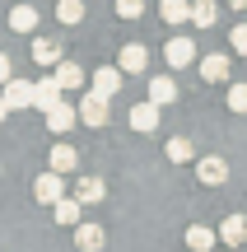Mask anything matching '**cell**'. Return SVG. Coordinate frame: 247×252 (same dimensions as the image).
I'll return each instance as SVG.
<instances>
[{"label":"cell","mask_w":247,"mask_h":252,"mask_svg":"<svg viewBox=\"0 0 247 252\" xmlns=\"http://www.w3.org/2000/svg\"><path fill=\"white\" fill-rule=\"evenodd\" d=\"M229 112L247 117V84H229Z\"/></svg>","instance_id":"obj_26"},{"label":"cell","mask_w":247,"mask_h":252,"mask_svg":"<svg viewBox=\"0 0 247 252\" xmlns=\"http://www.w3.org/2000/svg\"><path fill=\"white\" fill-rule=\"evenodd\" d=\"M75 196H80L84 206H98V201L108 196V182H103V178H80V187H75Z\"/></svg>","instance_id":"obj_16"},{"label":"cell","mask_w":247,"mask_h":252,"mask_svg":"<svg viewBox=\"0 0 247 252\" xmlns=\"http://www.w3.org/2000/svg\"><path fill=\"white\" fill-rule=\"evenodd\" d=\"M33 61L47 65V70L61 65V42H56V37H37V42H33Z\"/></svg>","instance_id":"obj_13"},{"label":"cell","mask_w":247,"mask_h":252,"mask_svg":"<svg viewBox=\"0 0 247 252\" xmlns=\"http://www.w3.org/2000/svg\"><path fill=\"white\" fill-rule=\"evenodd\" d=\"M52 163L56 173H75V163H80V150H75V145H52Z\"/></svg>","instance_id":"obj_17"},{"label":"cell","mask_w":247,"mask_h":252,"mask_svg":"<svg viewBox=\"0 0 247 252\" xmlns=\"http://www.w3.org/2000/svg\"><path fill=\"white\" fill-rule=\"evenodd\" d=\"M80 122H84V126H108V98H103L98 89L84 94V103H80Z\"/></svg>","instance_id":"obj_5"},{"label":"cell","mask_w":247,"mask_h":252,"mask_svg":"<svg viewBox=\"0 0 247 252\" xmlns=\"http://www.w3.org/2000/svg\"><path fill=\"white\" fill-rule=\"evenodd\" d=\"M215 19H220V5H215V0L192 5V24H196V28H215Z\"/></svg>","instance_id":"obj_24"},{"label":"cell","mask_w":247,"mask_h":252,"mask_svg":"<svg viewBox=\"0 0 247 252\" xmlns=\"http://www.w3.org/2000/svg\"><path fill=\"white\" fill-rule=\"evenodd\" d=\"M164 61H168V70H187V65L196 61V42L182 37V33L168 37V42H164Z\"/></svg>","instance_id":"obj_1"},{"label":"cell","mask_w":247,"mask_h":252,"mask_svg":"<svg viewBox=\"0 0 247 252\" xmlns=\"http://www.w3.org/2000/svg\"><path fill=\"white\" fill-rule=\"evenodd\" d=\"M52 210H56V224L75 229V224H80V210H84V201H80V196H61Z\"/></svg>","instance_id":"obj_15"},{"label":"cell","mask_w":247,"mask_h":252,"mask_svg":"<svg viewBox=\"0 0 247 252\" xmlns=\"http://www.w3.org/2000/svg\"><path fill=\"white\" fill-rule=\"evenodd\" d=\"M215 243H220L215 229H205V224H192V229H187V248H192V252H210Z\"/></svg>","instance_id":"obj_18"},{"label":"cell","mask_w":247,"mask_h":252,"mask_svg":"<svg viewBox=\"0 0 247 252\" xmlns=\"http://www.w3.org/2000/svg\"><path fill=\"white\" fill-rule=\"evenodd\" d=\"M220 243L224 248H243L247 243V215H229L220 224Z\"/></svg>","instance_id":"obj_10"},{"label":"cell","mask_w":247,"mask_h":252,"mask_svg":"<svg viewBox=\"0 0 247 252\" xmlns=\"http://www.w3.org/2000/svg\"><path fill=\"white\" fill-rule=\"evenodd\" d=\"M33 196L42 201V206H56V201L65 196V173H56V168H47L42 178L33 182Z\"/></svg>","instance_id":"obj_3"},{"label":"cell","mask_w":247,"mask_h":252,"mask_svg":"<svg viewBox=\"0 0 247 252\" xmlns=\"http://www.w3.org/2000/svg\"><path fill=\"white\" fill-rule=\"evenodd\" d=\"M5 117H9V103H5V98H0V122H5Z\"/></svg>","instance_id":"obj_30"},{"label":"cell","mask_w":247,"mask_h":252,"mask_svg":"<svg viewBox=\"0 0 247 252\" xmlns=\"http://www.w3.org/2000/svg\"><path fill=\"white\" fill-rule=\"evenodd\" d=\"M0 98L9 103V112H19V108H33V98H37V84H33V80H5V84H0Z\"/></svg>","instance_id":"obj_2"},{"label":"cell","mask_w":247,"mask_h":252,"mask_svg":"<svg viewBox=\"0 0 247 252\" xmlns=\"http://www.w3.org/2000/svg\"><path fill=\"white\" fill-rule=\"evenodd\" d=\"M103 243H108V234L98 224H84V220L75 224V248L80 252H103Z\"/></svg>","instance_id":"obj_9"},{"label":"cell","mask_w":247,"mask_h":252,"mask_svg":"<svg viewBox=\"0 0 247 252\" xmlns=\"http://www.w3.org/2000/svg\"><path fill=\"white\" fill-rule=\"evenodd\" d=\"M52 103H61V80H56V70L47 75V80H37V98H33V108H52Z\"/></svg>","instance_id":"obj_14"},{"label":"cell","mask_w":247,"mask_h":252,"mask_svg":"<svg viewBox=\"0 0 247 252\" xmlns=\"http://www.w3.org/2000/svg\"><path fill=\"white\" fill-rule=\"evenodd\" d=\"M52 70H56V80H61V89H84V80H89L75 61H61V65H52Z\"/></svg>","instance_id":"obj_20"},{"label":"cell","mask_w":247,"mask_h":252,"mask_svg":"<svg viewBox=\"0 0 247 252\" xmlns=\"http://www.w3.org/2000/svg\"><path fill=\"white\" fill-rule=\"evenodd\" d=\"M159 14H164V24H187L192 19V0H159Z\"/></svg>","instance_id":"obj_19"},{"label":"cell","mask_w":247,"mask_h":252,"mask_svg":"<svg viewBox=\"0 0 247 252\" xmlns=\"http://www.w3.org/2000/svg\"><path fill=\"white\" fill-rule=\"evenodd\" d=\"M131 131H140V135L159 131V103H154V98H149V103H136V108H131Z\"/></svg>","instance_id":"obj_7"},{"label":"cell","mask_w":247,"mask_h":252,"mask_svg":"<svg viewBox=\"0 0 247 252\" xmlns=\"http://www.w3.org/2000/svg\"><path fill=\"white\" fill-rule=\"evenodd\" d=\"M196 178H201V187H220V182H229V163L220 154H205V159H196Z\"/></svg>","instance_id":"obj_4"},{"label":"cell","mask_w":247,"mask_h":252,"mask_svg":"<svg viewBox=\"0 0 247 252\" xmlns=\"http://www.w3.org/2000/svg\"><path fill=\"white\" fill-rule=\"evenodd\" d=\"M80 122V112L70 108V103H52V108H47V131H56V135H65L70 131V126Z\"/></svg>","instance_id":"obj_8"},{"label":"cell","mask_w":247,"mask_h":252,"mask_svg":"<svg viewBox=\"0 0 247 252\" xmlns=\"http://www.w3.org/2000/svg\"><path fill=\"white\" fill-rule=\"evenodd\" d=\"M117 65H121L126 75H140V70L149 65V52H145L140 42H126V47H121V56H117Z\"/></svg>","instance_id":"obj_12"},{"label":"cell","mask_w":247,"mask_h":252,"mask_svg":"<svg viewBox=\"0 0 247 252\" xmlns=\"http://www.w3.org/2000/svg\"><path fill=\"white\" fill-rule=\"evenodd\" d=\"M56 19H61V24H80L84 19V0H56Z\"/></svg>","instance_id":"obj_25"},{"label":"cell","mask_w":247,"mask_h":252,"mask_svg":"<svg viewBox=\"0 0 247 252\" xmlns=\"http://www.w3.org/2000/svg\"><path fill=\"white\" fill-rule=\"evenodd\" d=\"M229 5H233V9H238V14H243V9H247V0H229Z\"/></svg>","instance_id":"obj_31"},{"label":"cell","mask_w":247,"mask_h":252,"mask_svg":"<svg viewBox=\"0 0 247 252\" xmlns=\"http://www.w3.org/2000/svg\"><path fill=\"white\" fill-rule=\"evenodd\" d=\"M164 154H168V163H192V154H196V150H192V140H187V135H173Z\"/></svg>","instance_id":"obj_23"},{"label":"cell","mask_w":247,"mask_h":252,"mask_svg":"<svg viewBox=\"0 0 247 252\" xmlns=\"http://www.w3.org/2000/svg\"><path fill=\"white\" fill-rule=\"evenodd\" d=\"M5 80H14V65H9V56L0 52V84H5Z\"/></svg>","instance_id":"obj_29"},{"label":"cell","mask_w":247,"mask_h":252,"mask_svg":"<svg viewBox=\"0 0 247 252\" xmlns=\"http://www.w3.org/2000/svg\"><path fill=\"white\" fill-rule=\"evenodd\" d=\"M9 28H14V33H33L37 28V9L33 5H14L9 9Z\"/></svg>","instance_id":"obj_21"},{"label":"cell","mask_w":247,"mask_h":252,"mask_svg":"<svg viewBox=\"0 0 247 252\" xmlns=\"http://www.w3.org/2000/svg\"><path fill=\"white\" fill-rule=\"evenodd\" d=\"M229 47H233L238 56H247V24H238V28L229 33Z\"/></svg>","instance_id":"obj_28"},{"label":"cell","mask_w":247,"mask_h":252,"mask_svg":"<svg viewBox=\"0 0 247 252\" xmlns=\"http://www.w3.org/2000/svg\"><path fill=\"white\" fill-rule=\"evenodd\" d=\"M149 98H154L159 108H168V103H177V84L168 80V75H159V80H149Z\"/></svg>","instance_id":"obj_22"},{"label":"cell","mask_w":247,"mask_h":252,"mask_svg":"<svg viewBox=\"0 0 247 252\" xmlns=\"http://www.w3.org/2000/svg\"><path fill=\"white\" fill-rule=\"evenodd\" d=\"M201 80L205 84H224V80H229V56H220V52L201 56Z\"/></svg>","instance_id":"obj_11"},{"label":"cell","mask_w":247,"mask_h":252,"mask_svg":"<svg viewBox=\"0 0 247 252\" xmlns=\"http://www.w3.org/2000/svg\"><path fill=\"white\" fill-rule=\"evenodd\" d=\"M117 14L121 19H140L145 14V0H117Z\"/></svg>","instance_id":"obj_27"},{"label":"cell","mask_w":247,"mask_h":252,"mask_svg":"<svg viewBox=\"0 0 247 252\" xmlns=\"http://www.w3.org/2000/svg\"><path fill=\"white\" fill-rule=\"evenodd\" d=\"M121 84H126V70H121V65H98V70H93V89H98L103 98H112Z\"/></svg>","instance_id":"obj_6"}]
</instances>
